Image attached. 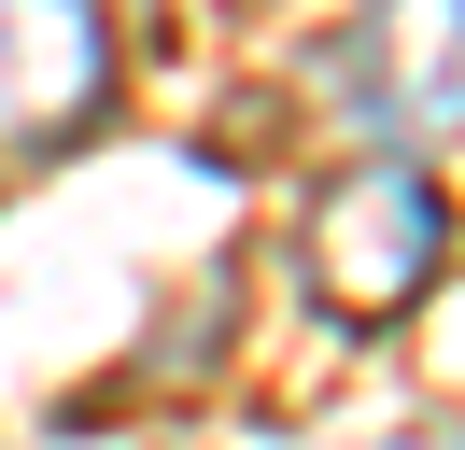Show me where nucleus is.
Wrapping results in <instances>:
<instances>
[{
  "instance_id": "nucleus-3",
  "label": "nucleus",
  "mask_w": 465,
  "mask_h": 450,
  "mask_svg": "<svg viewBox=\"0 0 465 450\" xmlns=\"http://www.w3.org/2000/svg\"><path fill=\"white\" fill-rule=\"evenodd\" d=\"M99 84H114V43L85 0H0V141H71Z\"/></svg>"
},
{
  "instance_id": "nucleus-1",
  "label": "nucleus",
  "mask_w": 465,
  "mask_h": 450,
  "mask_svg": "<svg viewBox=\"0 0 465 450\" xmlns=\"http://www.w3.org/2000/svg\"><path fill=\"white\" fill-rule=\"evenodd\" d=\"M437 253H451V211H437V183L409 155H367L352 183L311 197V281H324V309H352V324H395V309L437 281Z\"/></svg>"
},
{
  "instance_id": "nucleus-2",
  "label": "nucleus",
  "mask_w": 465,
  "mask_h": 450,
  "mask_svg": "<svg viewBox=\"0 0 465 450\" xmlns=\"http://www.w3.org/2000/svg\"><path fill=\"white\" fill-rule=\"evenodd\" d=\"M339 99L395 141L465 127V0H367L339 43Z\"/></svg>"
}]
</instances>
